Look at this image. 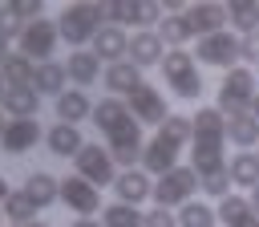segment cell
<instances>
[{
  "instance_id": "10",
  "label": "cell",
  "mask_w": 259,
  "mask_h": 227,
  "mask_svg": "<svg viewBox=\"0 0 259 227\" xmlns=\"http://www.w3.org/2000/svg\"><path fill=\"white\" fill-rule=\"evenodd\" d=\"M178 154H182V142H174L166 130H158L150 142H146V150H142V170L150 174V178H162L166 170H174L178 166Z\"/></svg>"
},
{
  "instance_id": "18",
  "label": "cell",
  "mask_w": 259,
  "mask_h": 227,
  "mask_svg": "<svg viewBox=\"0 0 259 227\" xmlns=\"http://www.w3.org/2000/svg\"><path fill=\"white\" fill-rule=\"evenodd\" d=\"M101 81H105V89L113 93V97H130L138 85H142V69L138 65H130V61H113V65H105L101 69Z\"/></svg>"
},
{
  "instance_id": "48",
  "label": "cell",
  "mask_w": 259,
  "mask_h": 227,
  "mask_svg": "<svg viewBox=\"0 0 259 227\" xmlns=\"http://www.w3.org/2000/svg\"><path fill=\"white\" fill-rule=\"evenodd\" d=\"M4 126H8V122H4V118H0V134H4Z\"/></svg>"
},
{
  "instance_id": "14",
  "label": "cell",
  "mask_w": 259,
  "mask_h": 227,
  "mask_svg": "<svg viewBox=\"0 0 259 227\" xmlns=\"http://www.w3.org/2000/svg\"><path fill=\"white\" fill-rule=\"evenodd\" d=\"M40 138H45V134H40V122H36V118H8V126H4V134H0V146H4V154H24V150H32Z\"/></svg>"
},
{
  "instance_id": "23",
  "label": "cell",
  "mask_w": 259,
  "mask_h": 227,
  "mask_svg": "<svg viewBox=\"0 0 259 227\" xmlns=\"http://www.w3.org/2000/svg\"><path fill=\"white\" fill-rule=\"evenodd\" d=\"M65 65L61 61H45V65H36L32 69V89H36V97H61L65 93Z\"/></svg>"
},
{
  "instance_id": "35",
  "label": "cell",
  "mask_w": 259,
  "mask_h": 227,
  "mask_svg": "<svg viewBox=\"0 0 259 227\" xmlns=\"http://www.w3.org/2000/svg\"><path fill=\"white\" fill-rule=\"evenodd\" d=\"M158 130H166V134H170L174 142H182V146H186V142H194V122H190L186 114H170Z\"/></svg>"
},
{
  "instance_id": "49",
  "label": "cell",
  "mask_w": 259,
  "mask_h": 227,
  "mask_svg": "<svg viewBox=\"0 0 259 227\" xmlns=\"http://www.w3.org/2000/svg\"><path fill=\"white\" fill-rule=\"evenodd\" d=\"M251 227H259V219H255V223H251Z\"/></svg>"
},
{
  "instance_id": "25",
  "label": "cell",
  "mask_w": 259,
  "mask_h": 227,
  "mask_svg": "<svg viewBox=\"0 0 259 227\" xmlns=\"http://www.w3.org/2000/svg\"><path fill=\"white\" fill-rule=\"evenodd\" d=\"M227 142H231L235 150H255V146H259V122H255L251 114L227 118Z\"/></svg>"
},
{
  "instance_id": "20",
  "label": "cell",
  "mask_w": 259,
  "mask_h": 227,
  "mask_svg": "<svg viewBox=\"0 0 259 227\" xmlns=\"http://www.w3.org/2000/svg\"><path fill=\"white\" fill-rule=\"evenodd\" d=\"M45 146H49V154H57V158H77V154H81V146H85V138H81V130H77V126L57 122V126H49V130H45Z\"/></svg>"
},
{
  "instance_id": "45",
  "label": "cell",
  "mask_w": 259,
  "mask_h": 227,
  "mask_svg": "<svg viewBox=\"0 0 259 227\" xmlns=\"http://www.w3.org/2000/svg\"><path fill=\"white\" fill-rule=\"evenodd\" d=\"M4 57H8V41H0V65H4Z\"/></svg>"
},
{
  "instance_id": "30",
  "label": "cell",
  "mask_w": 259,
  "mask_h": 227,
  "mask_svg": "<svg viewBox=\"0 0 259 227\" xmlns=\"http://www.w3.org/2000/svg\"><path fill=\"white\" fill-rule=\"evenodd\" d=\"M154 32H158V36H162V45H170V49H186V41L194 36V32H190V24H186V12H182V16H162Z\"/></svg>"
},
{
  "instance_id": "17",
  "label": "cell",
  "mask_w": 259,
  "mask_h": 227,
  "mask_svg": "<svg viewBox=\"0 0 259 227\" xmlns=\"http://www.w3.org/2000/svg\"><path fill=\"white\" fill-rule=\"evenodd\" d=\"M65 77H69L73 89L97 85V77H101V61H97V53H93V49H73V53L65 57Z\"/></svg>"
},
{
  "instance_id": "15",
  "label": "cell",
  "mask_w": 259,
  "mask_h": 227,
  "mask_svg": "<svg viewBox=\"0 0 259 227\" xmlns=\"http://www.w3.org/2000/svg\"><path fill=\"white\" fill-rule=\"evenodd\" d=\"M113 195H117V203L138 207V203H146V199L154 195V178H150L142 166H134V170H117V178H113Z\"/></svg>"
},
{
  "instance_id": "5",
  "label": "cell",
  "mask_w": 259,
  "mask_h": 227,
  "mask_svg": "<svg viewBox=\"0 0 259 227\" xmlns=\"http://www.w3.org/2000/svg\"><path fill=\"white\" fill-rule=\"evenodd\" d=\"M73 174L77 178H85L89 186H113V178H117V162H113V154H109V146H97V142H85L81 146V154L73 158Z\"/></svg>"
},
{
  "instance_id": "13",
  "label": "cell",
  "mask_w": 259,
  "mask_h": 227,
  "mask_svg": "<svg viewBox=\"0 0 259 227\" xmlns=\"http://www.w3.org/2000/svg\"><path fill=\"white\" fill-rule=\"evenodd\" d=\"M186 24L198 36H214L227 28V4H214V0H198V4H186Z\"/></svg>"
},
{
  "instance_id": "51",
  "label": "cell",
  "mask_w": 259,
  "mask_h": 227,
  "mask_svg": "<svg viewBox=\"0 0 259 227\" xmlns=\"http://www.w3.org/2000/svg\"><path fill=\"white\" fill-rule=\"evenodd\" d=\"M255 81H259V77H255Z\"/></svg>"
},
{
  "instance_id": "26",
  "label": "cell",
  "mask_w": 259,
  "mask_h": 227,
  "mask_svg": "<svg viewBox=\"0 0 259 227\" xmlns=\"http://www.w3.org/2000/svg\"><path fill=\"white\" fill-rule=\"evenodd\" d=\"M214 215H219V227H251V223H255L247 195H227V199L214 207Z\"/></svg>"
},
{
  "instance_id": "4",
  "label": "cell",
  "mask_w": 259,
  "mask_h": 227,
  "mask_svg": "<svg viewBox=\"0 0 259 227\" xmlns=\"http://www.w3.org/2000/svg\"><path fill=\"white\" fill-rule=\"evenodd\" d=\"M194 191H198V174L190 170V166H174V170H166L158 182H154V207H166V211H174V207H186L190 199H194Z\"/></svg>"
},
{
  "instance_id": "43",
  "label": "cell",
  "mask_w": 259,
  "mask_h": 227,
  "mask_svg": "<svg viewBox=\"0 0 259 227\" xmlns=\"http://www.w3.org/2000/svg\"><path fill=\"white\" fill-rule=\"evenodd\" d=\"M8 195H12V191H8V178H4V174H0V203H4V199H8Z\"/></svg>"
},
{
  "instance_id": "27",
  "label": "cell",
  "mask_w": 259,
  "mask_h": 227,
  "mask_svg": "<svg viewBox=\"0 0 259 227\" xmlns=\"http://www.w3.org/2000/svg\"><path fill=\"white\" fill-rule=\"evenodd\" d=\"M4 114L8 118H36V109H40V97H36V89L32 85H20V89H4Z\"/></svg>"
},
{
  "instance_id": "37",
  "label": "cell",
  "mask_w": 259,
  "mask_h": 227,
  "mask_svg": "<svg viewBox=\"0 0 259 227\" xmlns=\"http://www.w3.org/2000/svg\"><path fill=\"white\" fill-rule=\"evenodd\" d=\"M20 32H24V24L16 20V12H12V4H0V41H20Z\"/></svg>"
},
{
  "instance_id": "21",
  "label": "cell",
  "mask_w": 259,
  "mask_h": 227,
  "mask_svg": "<svg viewBox=\"0 0 259 227\" xmlns=\"http://www.w3.org/2000/svg\"><path fill=\"white\" fill-rule=\"evenodd\" d=\"M24 195H28V203H32L36 211H45V207H53V203L61 199V178H53L49 170H32V174L24 178Z\"/></svg>"
},
{
  "instance_id": "12",
  "label": "cell",
  "mask_w": 259,
  "mask_h": 227,
  "mask_svg": "<svg viewBox=\"0 0 259 227\" xmlns=\"http://www.w3.org/2000/svg\"><path fill=\"white\" fill-rule=\"evenodd\" d=\"M223 146H227V138H194V150H190V162L186 166L198 174V182L210 178V174H219V170H227Z\"/></svg>"
},
{
  "instance_id": "24",
  "label": "cell",
  "mask_w": 259,
  "mask_h": 227,
  "mask_svg": "<svg viewBox=\"0 0 259 227\" xmlns=\"http://www.w3.org/2000/svg\"><path fill=\"white\" fill-rule=\"evenodd\" d=\"M57 118H61L65 126H77V122L93 118V101H89V93H85V89H65V93L57 97Z\"/></svg>"
},
{
  "instance_id": "40",
  "label": "cell",
  "mask_w": 259,
  "mask_h": 227,
  "mask_svg": "<svg viewBox=\"0 0 259 227\" xmlns=\"http://www.w3.org/2000/svg\"><path fill=\"white\" fill-rule=\"evenodd\" d=\"M142 227H178V215H174V211H166V207H154V211H146Z\"/></svg>"
},
{
  "instance_id": "29",
  "label": "cell",
  "mask_w": 259,
  "mask_h": 227,
  "mask_svg": "<svg viewBox=\"0 0 259 227\" xmlns=\"http://www.w3.org/2000/svg\"><path fill=\"white\" fill-rule=\"evenodd\" d=\"M125 118H130V105H125L121 97H101V101L93 105V122H97L101 134H109L113 126H121Z\"/></svg>"
},
{
  "instance_id": "8",
  "label": "cell",
  "mask_w": 259,
  "mask_h": 227,
  "mask_svg": "<svg viewBox=\"0 0 259 227\" xmlns=\"http://www.w3.org/2000/svg\"><path fill=\"white\" fill-rule=\"evenodd\" d=\"M57 41H61V32H57V20L40 16V20L24 24V32H20V53H24L28 61L45 65V61H53V53H57Z\"/></svg>"
},
{
  "instance_id": "3",
  "label": "cell",
  "mask_w": 259,
  "mask_h": 227,
  "mask_svg": "<svg viewBox=\"0 0 259 227\" xmlns=\"http://www.w3.org/2000/svg\"><path fill=\"white\" fill-rule=\"evenodd\" d=\"M259 93V81L247 65H235L231 73H223V85H219V114L223 118H235V114H251V101Z\"/></svg>"
},
{
  "instance_id": "11",
  "label": "cell",
  "mask_w": 259,
  "mask_h": 227,
  "mask_svg": "<svg viewBox=\"0 0 259 227\" xmlns=\"http://www.w3.org/2000/svg\"><path fill=\"white\" fill-rule=\"evenodd\" d=\"M61 199H65V207H69L77 219H93V215H101V191L89 186V182L77 178V174H65V178H61Z\"/></svg>"
},
{
  "instance_id": "22",
  "label": "cell",
  "mask_w": 259,
  "mask_h": 227,
  "mask_svg": "<svg viewBox=\"0 0 259 227\" xmlns=\"http://www.w3.org/2000/svg\"><path fill=\"white\" fill-rule=\"evenodd\" d=\"M227 174H231V186L255 191L259 186V154L255 150H235L231 162H227Z\"/></svg>"
},
{
  "instance_id": "44",
  "label": "cell",
  "mask_w": 259,
  "mask_h": 227,
  "mask_svg": "<svg viewBox=\"0 0 259 227\" xmlns=\"http://www.w3.org/2000/svg\"><path fill=\"white\" fill-rule=\"evenodd\" d=\"M251 118L259 122V93H255V101H251Z\"/></svg>"
},
{
  "instance_id": "16",
  "label": "cell",
  "mask_w": 259,
  "mask_h": 227,
  "mask_svg": "<svg viewBox=\"0 0 259 227\" xmlns=\"http://www.w3.org/2000/svg\"><path fill=\"white\" fill-rule=\"evenodd\" d=\"M162 57H166V45H162V36H158L154 28H142V32L130 36V53H125L130 65L150 69V65H162Z\"/></svg>"
},
{
  "instance_id": "33",
  "label": "cell",
  "mask_w": 259,
  "mask_h": 227,
  "mask_svg": "<svg viewBox=\"0 0 259 227\" xmlns=\"http://www.w3.org/2000/svg\"><path fill=\"white\" fill-rule=\"evenodd\" d=\"M178 227H219V215H214L210 203L190 199L186 207H178Z\"/></svg>"
},
{
  "instance_id": "47",
  "label": "cell",
  "mask_w": 259,
  "mask_h": 227,
  "mask_svg": "<svg viewBox=\"0 0 259 227\" xmlns=\"http://www.w3.org/2000/svg\"><path fill=\"white\" fill-rule=\"evenodd\" d=\"M4 89H8V85H4V77H0V101H4Z\"/></svg>"
},
{
  "instance_id": "7",
  "label": "cell",
  "mask_w": 259,
  "mask_h": 227,
  "mask_svg": "<svg viewBox=\"0 0 259 227\" xmlns=\"http://www.w3.org/2000/svg\"><path fill=\"white\" fill-rule=\"evenodd\" d=\"M105 142H109V154H113V162H117L121 170H134V166L142 162L146 138H142V126H138L134 118H125L121 126H113V130L105 134Z\"/></svg>"
},
{
  "instance_id": "36",
  "label": "cell",
  "mask_w": 259,
  "mask_h": 227,
  "mask_svg": "<svg viewBox=\"0 0 259 227\" xmlns=\"http://www.w3.org/2000/svg\"><path fill=\"white\" fill-rule=\"evenodd\" d=\"M198 191H202L206 199H219V203H223V199L231 195V174H227V170H219V174L202 178V182H198Z\"/></svg>"
},
{
  "instance_id": "34",
  "label": "cell",
  "mask_w": 259,
  "mask_h": 227,
  "mask_svg": "<svg viewBox=\"0 0 259 227\" xmlns=\"http://www.w3.org/2000/svg\"><path fill=\"white\" fill-rule=\"evenodd\" d=\"M142 219H146V211L125 207V203H109V207H101V227H142Z\"/></svg>"
},
{
  "instance_id": "9",
  "label": "cell",
  "mask_w": 259,
  "mask_h": 227,
  "mask_svg": "<svg viewBox=\"0 0 259 227\" xmlns=\"http://www.w3.org/2000/svg\"><path fill=\"white\" fill-rule=\"evenodd\" d=\"M125 105H130V118H134L138 126H162V122L170 118L162 89H158V85H150V81H142V85L125 97Z\"/></svg>"
},
{
  "instance_id": "38",
  "label": "cell",
  "mask_w": 259,
  "mask_h": 227,
  "mask_svg": "<svg viewBox=\"0 0 259 227\" xmlns=\"http://www.w3.org/2000/svg\"><path fill=\"white\" fill-rule=\"evenodd\" d=\"M12 12H16V20H20V24H32V20H40V16H45V4H40V0H16V4H12Z\"/></svg>"
},
{
  "instance_id": "46",
  "label": "cell",
  "mask_w": 259,
  "mask_h": 227,
  "mask_svg": "<svg viewBox=\"0 0 259 227\" xmlns=\"http://www.w3.org/2000/svg\"><path fill=\"white\" fill-rule=\"evenodd\" d=\"M28 227H53V223H45V219H36V223H28Z\"/></svg>"
},
{
  "instance_id": "50",
  "label": "cell",
  "mask_w": 259,
  "mask_h": 227,
  "mask_svg": "<svg viewBox=\"0 0 259 227\" xmlns=\"http://www.w3.org/2000/svg\"><path fill=\"white\" fill-rule=\"evenodd\" d=\"M0 219H4V211H0Z\"/></svg>"
},
{
  "instance_id": "32",
  "label": "cell",
  "mask_w": 259,
  "mask_h": 227,
  "mask_svg": "<svg viewBox=\"0 0 259 227\" xmlns=\"http://www.w3.org/2000/svg\"><path fill=\"white\" fill-rule=\"evenodd\" d=\"M227 24H235L243 36H247V32H259V4H251V0H231V4H227Z\"/></svg>"
},
{
  "instance_id": "28",
  "label": "cell",
  "mask_w": 259,
  "mask_h": 227,
  "mask_svg": "<svg viewBox=\"0 0 259 227\" xmlns=\"http://www.w3.org/2000/svg\"><path fill=\"white\" fill-rule=\"evenodd\" d=\"M32 69H36V65H32L24 53H8L4 65H0V77H4L8 89H20V85H32Z\"/></svg>"
},
{
  "instance_id": "41",
  "label": "cell",
  "mask_w": 259,
  "mask_h": 227,
  "mask_svg": "<svg viewBox=\"0 0 259 227\" xmlns=\"http://www.w3.org/2000/svg\"><path fill=\"white\" fill-rule=\"evenodd\" d=\"M247 203H251V215L259 219V186H255V191H247Z\"/></svg>"
},
{
  "instance_id": "31",
  "label": "cell",
  "mask_w": 259,
  "mask_h": 227,
  "mask_svg": "<svg viewBox=\"0 0 259 227\" xmlns=\"http://www.w3.org/2000/svg\"><path fill=\"white\" fill-rule=\"evenodd\" d=\"M0 211H4V219H8L12 227H28V223H36V207L28 203V195H24V191H12V195L4 199V207H0Z\"/></svg>"
},
{
  "instance_id": "39",
  "label": "cell",
  "mask_w": 259,
  "mask_h": 227,
  "mask_svg": "<svg viewBox=\"0 0 259 227\" xmlns=\"http://www.w3.org/2000/svg\"><path fill=\"white\" fill-rule=\"evenodd\" d=\"M239 61L243 65H259V32L239 36Z\"/></svg>"
},
{
  "instance_id": "1",
  "label": "cell",
  "mask_w": 259,
  "mask_h": 227,
  "mask_svg": "<svg viewBox=\"0 0 259 227\" xmlns=\"http://www.w3.org/2000/svg\"><path fill=\"white\" fill-rule=\"evenodd\" d=\"M101 20H105L101 4H85V0H77V4H65V12L57 16V32H61L65 45L85 49V45H93V36L101 32Z\"/></svg>"
},
{
  "instance_id": "42",
  "label": "cell",
  "mask_w": 259,
  "mask_h": 227,
  "mask_svg": "<svg viewBox=\"0 0 259 227\" xmlns=\"http://www.w3.org/2000/svg\"><path fill=\"white\" fill-rule=\"evenodd\" d=\"M69 227H101V219H73Z\"/></svg>"
},
{
  "instance_id": "2",
  "label": "cell",
  "mask_w": 259,
  "mask_h": 227,
  "mask_svg": "<svg viewBox=\"0 0 259 227\" xmlns=\"http://www.w3.org/2000/svg\"><path fill=\"white\" fill-rule=\"evenodd\" d=\"M162 77H166V85H170L182 101H198V97H202V73H198L194 53H186V49H166V57H162Z\"/></svg>"
},
{
  "instance_id": "19",
  "label": "cell",
  "mask_w": 259,
  "mask_h": 227,
  "mask_svg": "<svg viewBox=\"0 0 259 227\" xmlns=\"http://www.w3.org/2000/svg\"><path fill=\"white\" fill-rule=\"evenodd\" d=\"M93 53H97V61H125V53H130V36H125V28H117V24H101V32L93 36V45H89Z\"/></svg>"
},
{
  "instance_id": "6",
  "label": "cell",
  "mask_w": 259,
  "mask_h": 227,
  "mask_svg": "<svg viewBox=\"0 0 259 227\" xmlns=\"http://www.w3.org/2000/svg\"><path fill=\"white\" fill-rule=\"evenodd\" d=\"M194 61L198 65H214L223 73H231L239 65V36L235 32H214V36H198L194 41Z\"/></svg>"
}]
</instances>
